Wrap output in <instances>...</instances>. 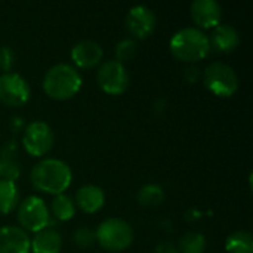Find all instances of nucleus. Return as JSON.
Instances as JSON below:
<instances>
[{
	"instance_id": "6ab92c4d",
	"label": "nucleus",
	"mask_w": 253,
	"mask_h": 253,
	"mask_svg": "<svg viewBox=\"0 0 253 253\" xmlns=\"http://www.w3.org/2000/svg\"><path fill=\"white\" fill-rule=\"evenodd\" d=\"M49 212H52V216L56 221H62V222L70 221L76 215L74 200L70 196H67L65 193L64 194H58V196L53 197Z\"/></svg>"
},
{
	"instance_id": "ddd939ff",
	"label": "nucleus",
	"mask_w": 253,
	"mask_h": 253,
	"mask_svg": "<svg viewBox=\"0 0 253 253\" xmlns=\"http://www.w3.org/2000/svg\"><path fill=\"white\" fill-rule=\"evenodd\" d=\"M211 50L218 53H230L237 49L240 44V33L231 24H219L212 28V33L208 36Z\"/></svg>"
},
{
	"instance_id": "39448f33",
	"label": "nucleus",
	"mask_w": 253,
	"mask_h": 253,
	"mask_svg": "<svg viewBox=\"0 0 253 253\" xmlns=\"http://www.w3.org/2000/svg\"><path fill=\"white\" fill-rule=\"evenodd\" d=\"M202 79L205 86L219 98H231L239 90V76L234 68L225 62H211L203 71Z\"/></svg>"
},
{
	"instance_id": "7ed1b4c3",
	"label": "nucleus",
	"mask_w": 253,
	"mask_h": 253,
	"mask_svg": "<svg viewBox=\"0 0 253 253\" xmlns=\"http://www.w3.org/2000/svg\"><path fill=\"white\" fill-rule=\"evenodd\" d=\"M82 76L77 68L67 62L52 65L43 77L44 93L56 101L71 99L82 89Z\"/></svg>"
},
{
	"instance_id": "4468645a",
	"label": "nucleus",
	"mask_w": 253,
	"mask_h": 253,
	"mask_svg": "<svg viewBox=\"0 0 253 253\" xmlns=\"http://www.w3.org/2000/svg\"><path fill=\"white\" fill-rule=\"evenodd\" d=\"M74 205L84 213H96L105 205L104 190L93 184L82 185L76 193Z\"/></svg>"
},
{
	"instance_id": "dca6fc26",
	"label": "nucleus",
	"mask_w": 253,
	"mask_h": 253,
	"mask_svg": "<svg viewBox=\"0 0 253 253\" xmlns=\"http://www.w3.org/2000/svg\"><path fill=\"white\" fill-rule=\"evenodd\" d=\"M61 249L62 237L52 227H46L44 230L34 233V237L30 239V251H33V253H59Z\"/></svg>"
},
{
	"instance_id": "4be33fe9",
	"label": "nucleus",
	"mask_w": 253,
	"mask_h": 253,
	"mask_svg": "<svg viewBox=\"0 0 253 253\" xmlns=\"http://www.w3.org/2000/svg\"><path fill=\"white\" fill-rule=\"evenodd\" d=\"M208 242L202 233L190 231L184 234L178 243V253H203L206 251Z\"/></svg>"
},
{
	"instance_id": "423d86ee",
	"label": "nucleus",
	"mask_w": 253,
	"mask_h": 253,
	"mask_svg": "<svg viewBox=\"0 0 253 253\" xmlns=\"http://www.w3.org/2000/svg\"><path fill=\"white\" fill-rule=\"evenodd\" d=\"M18 224L25 233H39L52 225L50 212L44 200L39 196H28L16 208Z\"/></svg>"
},
{
	"instance_id": "393cba45",
	"label": "nucleus",
	"mask_w": 253,
	"mask_h": 253,
	"mask_svg": "<svg viewBox=\"0 0 253 253\" xmlns=\"http://www.w3.org/2000/svg\"><path fill=\"white\" fill-rule=\"evenodd\" d=\"M15 65V52L9 46L0 47V70L3 73H10Z\"/></svg>"
},
{
	"instance_id": "5701e85b",
	"label": "nucleus",
	"mask_w": 253,
	"mask_h": 253,
	"mask_svg": "<svg viewBox=\"0 0 253 253\" xmlns=\"http://www.w3.org/2000/svg\"><path fill=\"white\" fill-rule=\"evenodd\" d=\"M138 53V42L132 37L122 39L116 44V61L125 64L127 61H132Z\"/></svg>"
},
{
	"instance_id": "9b49d317",
	"label": "nucleus",
	"mask_w": 253,
	"mask_h": 253,
	"mask_svg": "<svg viewBox=\"0 0 253 253\" xmlns=\"http://www.w3.org/2000/svg\"><path fill=\"white\" fill-rule=\"evenodd\" d=\"M71 61L76 67L83 70H90L99 67L104 58L102 46L95 40H80L71 47Z\"/></svg>"
},
{
	"instance_id": "1a4fd4ad",
	"label": "nucleus",
	"mask_w": 253,
	"mask_h": 253,
	"mask_svg": "<svg viewBox=\"0 0 253 253\" xmlns=\"http://www.w3.org/2000/svg\"><path fill=\"white\" fill-rule=\"evenodd\" d=\"M31 89L28 82L18 73H3L0 76V101L9 107H21L28 102Z\"/></svg>"
},
{
	"instance_id": "9d476101",
	"label": "nucleus",
	"mask_w": 253,
	"mask_h": 253,
	"mask_svg": "<svg viewBox=\"0 0 253 253\" xmlns=\"http://www.w3.org/2000/svg\"><path fill=\"white\" fill-rule=\"evenodd\" d=\"M127 31L133 36L135 40L147 39L153 34L157 25L156 13L147 6H133L126 15L125 19Z\"/></svg>"
},
{
	"instance_id": "b1692460",
	"label": "nucleus",
	"mask_w": 253,
	"mask_h": 253,
	"mask_svg": "<svg viewBox=\"0 0 253 253\" xmlns=\"http://www.w3.org/2000/svg\"><path fill=\"white\" fill-rule=\"evenodd\" d=\"M73 240H74V243H76L79 248H82V249L89 248V246H92V245L96 242L95 231L90 230V228H87V227H82V228H79V230L74 231Z\"/></svg>"
},
{
	"instance_id": "f03ea898",
	"label": "nucleus",
	"mask_w": 253,
	"mask_h": 253,
	"mask_svg": "<svg viewBox=\"0 0 253 253\" xmlns=\"http://www.w3.org/2000/svg\"><path fill=\"white\" fill-rule=\"evenodd\" d=\"M169 49L173 58L187 64L199 62L211 52L206 33L197 27H184L178 30L170 37Z\"/></svg>"
},
{
	"instance_id": "20e7f679",
	"label": "nucleus",
	"mask_w": 253,
	"mask_h": 253,
	"mask_svg": "<svg viewBox=\"0 0 253 253\" xmlns=\"http://www.w3.org/2000/svg\"><path fill=\"white\" fill-rule=\"evenodd\" d=\"M96 242L108 252H123L133 242V230L129 222L120 218H108L95 231Z\"/></svg>"
},
{
	"instance_id": "0eeeda50",
	"label": "nucleus",
	"mask_w": 253,
	"mask_h": 253,
	"mask_svg": "<svg viewBox=\"0 0 253 253\" xmlns=\"http://www.w3.org/2000/svg\"><path fill=\"white\" fill-rule=\"evenodd\" d=\"M96 82L105 93L117 96L126 92L130 79L125 64L116 59H108L101 62V65L98 67Z\"/></svg>"
},
{
	"instance_id": "f3484780",
	"label": "nucleus",
	"mask_w": 253,
	"mask_h": 253,
	"mask_svg": "<svg viewBox=\"0 0 253 253\" xmlns=\"http://www.w3.org/2000/svg\"><path fill=\"white\" fill-rule=\"evenodd\" d=\"M13 154H15V145H13V141H10L4 147V150L0 156V179L15 182L19 178L21 168H19L18 162L13 159Z\"/></svg>"
},
{
	"instance_id": "f257e3e1",
	"label": "nucleus",
	"mask_w": 253,
	"mask_h": 253,
	"mask_svg": "<svg viewBox=\"0 0 253 253\" xmlns=\"http://www.w3.org/2000/svg\"><path fill=\"white\" fill-rule=\"evenodd\" d=\"M33 187L46 194H64L71 185L73 172L70 166L59 159H43L36 163L30 173Z\"/></svg>"
},
{
	"instance_id": "bb28decb",
	"label": "nucleus",
	"mask_w": 253,
	"mask_h": 253,
	"mask_svg": "<svg viewBox=\"0 0 253 253\" xmlns=\"http://www.w3.org/2000/svg\"><path fill=\"white\" fill-rule=\"evenodd\" d=\"M156 253H178V249H176V246H173L172 243L163 242V243L157 245Z\"/></svg>"
},
{
	"instance_id": "a878e982",
	"label": "nucleus",
	"mask_w": 253,
	"mask_h": 253,
	"mask_svg": "<svg viewBox=\"0 0 253 253\" xmlns=\"http://www.w3.org/2000/svg\"><path fill=\"white\" fill-rule=\"evenodd\" d=\"M184 77H185L190 83H194V82H197V80L202 77V70H200L199 67H196L194 64H191V65H188V67L185 68Z\"/></svg>"
},
{
	"instance_id": "412c9836",
	"label": "nucleus",
	"mask_w": 253,
	"mask_h": 253,
	"mask_svg": "<svg viewBox=\"0 0 253 253\" xmlns=\"http://www.w3.org/2000/svg\"><path fill=\"white\" fill-rule=\"evenodd\" d=\"M136 199H138L139 205L144 208H156L163 203L165 191L157 184H145L139 188Z\"/></svg>"
},
{
	"instance_id": "2eb2a0df",
	"label": "nucleus",
	"mask_w": 253,
	"mask_h": 253,
	"mask_svg": "<svg viewBox=\"0 0 253 253\" xmlns=\"http://www.w3.org/2000/svg\"><path fill=\"white\" fill-rule=\"evenodd\" d=\"M30 237L19 227L0 228V253H28Z\"/></svg>"
},
{
	"instance_id": "aec40b11",
	"label": "nucleus",
	"mask_w": 253,
	"mask_h": 253,
	"mask_svg": "<svg viewBox=\"0 0 253 253\" xmlns=\"http://www.w3.org/2000/svg\"><path fill=\"white\" fill-rule=\"evenodd\" d=\"M227 253H253V237L249 231L240 230L230 234L225 240Z\"/></svg>"
},
{
	"instance_id": "a211bd4d",
	"label": "nucleus",
	"mask_w": 253,
	"mask_h": 253,
	"mask_svg": "<svg viewBox=\"0 0 253 253\" xmlns=\"http://www.w3.org/2000/svg\"><path fill=\"white\" fill-rule=\"evenodd\" d=\"M19 205V191L15 182L0 179V215L12 213Z\"/></svg>"
},
{
	"instance_id": "6e6552de",
	"label": "nucleus",
	"mask_w": 253,
	"mask_h": 253,
	"mask_svg": "<svg viewBox=\"0 0 253 253\" xmlns=\"http://www.w3.org/2000/svg\"><path fill=\"white\" fill-rule=\"evenodd\" d=\"M53 130L42 120L31 122L25 126L22 135V147L33 157H43L53 147Z\"/></svg>"
},
{
	"instance_id": "f8f14e48",
	"label": "nucleus",
	"mask_w": 253,
	"mask_h": 253,
	"mask_svg": "<svg viewBox=\"0 0 253 253\" xmlns=\"http://www.w3.org/2000/svg\"><path fill=\"white\" fill-rule=\"evenodd\" d=\"M190 13L197 28L208 30L221 24L222 7L215 0H196L190 6Z\"/></svg>"
}]
</instances>
